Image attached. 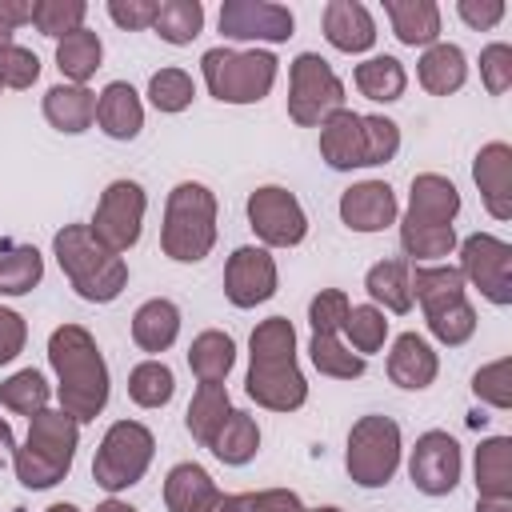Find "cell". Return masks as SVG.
<instances>
[{"label":"cell","instance_id":"54","mask_svg":"<svg viewBox=\"0 0 512 512\" xmlns=\"http://www.w3.org/2000/svg\"><path fill=\"white\" fill-rule=\"evenodd\" d=\"M96 512H136V508L132 504H120V500H104Z\"/></svg>","mask_w":512,"mask_h":512},{"label":"cell","instance_id":"44","mask_svg":"<svg viewBox=\"0 0 512 512\" xmlns=\"http://www.w3.org/2000/svg\"><path fill=\"white\" fill-rule=\"evenodd\" d=\"M212 512H304L300 496L288 488H268V492H244V496H220Z\"/></svg>","mask_w":512,"mask_h":512},{"label":"cell","instance_id":"35","mask_svg":"<svg viewBox=\"0 0 512 512\" xmlns=\"http://www.w3.org/2000/svg\"><path fill=\"white\" fill-rule=\"evenodd\" d=\"M44 260L32 244H4L0 252V296H24L40 284Z\"/></svg>","mask_w":512,"mask_h":512},{"label":"cell","instance_id":"30","mask_svg":"<svg viewBox=\"0 0 512 512\" xmlns=\"http://www.w3.org/2000/svg\"><path fill=\"white\" fill-rule=\"evenodd\" d=\"M364 288L388 312H408L412 308V264L408 260H380L368 268Z\"/></svg>","mask_w":512,"mask_h":512},{"label":"cell","instance_id":"49","mask_svg":"<svg viewBox=\"0 0 512 512\" xmlns=\"http://www.w3.org/2000/svg\"><path fill=\"white\" fill-rule=\"evenodd\" d=\"M24 336H28L24 320H20L12 308H0V364H8V360H16V356H20Z\"/></svg>","mask_w":512,"mask_h":512},{"label":"cell","instance_id":"38","mask_svg":"<svg viewBox=\"0 0 512 512\" xmlns=\"http://www.w3.org/2000/svg\"><path fill=\"white\" fill-rule=\"evenodd\" d=\"M200 24H204L200 0H164L152 28H156L160 40H168V44H192V40L200 36Z\"/></svg>","mask_w":512,"mask_h":512},{"label":"cell","instance_id":"51","mask_svg":"<svg viewBox=\"0 0 512 512\" xmlns=\"http://www.w3.org/2000/svg\"><path fill=\"white\" fill-rule=\"evenodd\" d=\"M32 20V4L28 0H0V48L12 44V32L20 24Z\"/></svg>","mask_w":512,"mask_h":512},{"label":"cell","instance_id":"53","mask_svg":"<svg viewBox=\"0 0 512 512\" xmlns=\"http://www.w3.org/2000/svg\"><path fill=\"white\" fill-rule=\"evenodd\" d=\"M476 512H512V500H480Z\"/></svg>","mask_w":512,"mask_h":512},{"label":"cell","instance_id":"31","mask_svg":"<svg viewBox=\"0 0 512 512\" xmlns=\"http://www.w3.org/2000/svg\"><path fill=\"white\" fill-rule=\"evenodd\" d=\"M232 360H236V344L228 332H200L188 348V368L196 372L200 384H224V376L232 372Z\"/></svg>","mask_w":512,"mask_h":512},{"label":"cell","instance_id":"20","mask_svg":"<svg viewBox=\"0 0 512 512\" xmlns=\"http://www.w3.org/2000/svg\"><path fill=\"white\" fill-rule=\"evenodd\" d=\"M472 176L480 184V196H484V208L496 216V220H508L512 216V148L492 140L476 152V164H472Z\"/></svg>","mask_w":512,"mask_h":512},{"label":"cell","instance_id":"47","mask_svg":"<svg viewBox=\"0 0 512 512\" xmlns=\"http://www.w3.org/2000/svg\"><path fill=\"white\" fill-rule=\"evenodd\" d=\"M480 76H484V88L492 96L508 92V84H512V48L508 44H488L480 52Z\"/></svg>","mask_w":512,"mask_h":512},{"label":"cell","instance_id":"46","mask_svg":"<svg viewBox=\"0 0 512 512\" xmlns=\"http://www.w3.org/2000/svg\"><path fill=\"white\" fill-rule=\"evenodd\" d=\"M512 364L508 360H496V364H488V368H480L476 376H472V392L480 396V400H488V404H496V408H512Z\"/></svg>","mask_w":512,"mask_h":512},{"label":"cell","instance_id":"22","mask_svg":"<svg viewBox=\"0 0 512 512\" xmlns=\"http://www.w3.org/2000/svg\"><path fill=\"white\" fill-rule=\"evenodd\" d=\"M324 36L340 52H364L376 40V24H372V16H368L364 4H356V0H332L324 8Z\"/></svg>","mask_w":512,"mask_h":512},{"label":"cell","instance_id":"2","mask_svg":"<svg viewBox=\"0 0 512 512\" xmlns=\"http://www.w3.org/2000/svg\"><path fill=\"white\" fill-rule=\"evenodd\" d=\"M48 360L60 376V408L76 424L96 420L108 404V368H104V356H100L96 340L88 336V328H80V324L56 328L48 340Z\"/></svg>","mask_w":512,"mask_h":512},{"label":"cell","instance_id":"55","mask_svg":"<svg viewBox=\"0 0 512 512\" xmlns=\"http://www.w3.org/2000/svg\"><path fill=\"white\" fill-rule=\"evenodd\" d=\"M44 512H80L76 504H52V508H44Z\"/></svg>","mask_w":512,"mask_h":512},{"label":"cell","instance_id":"18","mask_svg":"<svg viewBox=\"0 0 512 512\" xmlns=\"http://www.w3.org/2000/svg\"><path fill=\"white\" fill-rule=\"evenodd\" d=\"M220 32L228 40L284 44L292 36V12L284 4H268V0H224V8H220Z\"/></svg>","mask_w":512,"mask_h":512},{"label":"cell","instance_id":"4","mask_svg":"<svg viewBox=\"0 0 512 512\" xmlns=\"http://www.w3.org/2000/svg\"><path fill=\"white\" fill-rule=\"evenodd\" d=\"M28 440L12 452L16 464V480L24 488H52L68 476L72 460H76V440H80V424L60 408H44L36 416H28Z\"/></svg>","mask_w":512,"mask_h":512},{"label":"cell","instance_id":"41","mask_svg":"<svg viewBox=\"0 0 512 512\" xmlns=\"http://www.w3.org/2000/svg\"><path fill=\"white\" fill-rule=\"evenodd\" d=\"M84 12H88L84 0H36V4H32V24H36L44 36L64 40L68 32L84 28Z\"/></svg>","mask_w":512,"mask_h":512},{"label":"cell","instance_id":"3","mask_svg":"<svg viewBox=\"0 0 512 512\" xmlns=\"http://www.w3.org/2000/svg\"><path fill=\"white\" fill-rule=\"evenodd\" d=\"M460 212V192L452 180L424 172L412 180V200H408V216L400 224V244L412 260H440L452 252L456 232L452 220Z\"/></svg>","mask_w":512,"mask_h":512},{"label":"cell","instance_id":"27","mask_svg":"<svg viewBox=\"0 0 512 512\" xmlns=\"http://www.w3.org/2000/svg\"><path fill=\"white\" fill-rule=\"evenodd\" d=\"M44 120L60 132H84L96 120V92L84 84H56L44 92Z\"/></svg>","mask_w":512,"mask_h":512},{"label":"cell","instance_id":"8","mask_svg":"<svg viewBox=\"0 0 512 512\" xmlns=\"http://www.w3.org/2000/svg\"><path fill=\"white\" fill-rule=\"evenodd\" d=\"M412 296L424 304L428 328L444 344H464L476 332V312L464 296V276L452 264H420L412 268Z\"/></svg>","mask_w":512,"mask_h":512},{"label":"cell","instance_id":"14","mask_svg":"<svg viewBox=\"0 0 512 512\" xmlns=\"http://www.w3.org/2000/svg\"><path fill=\"white\" fill-rule=\"evenodd\" d=\"M144 188L136 180H112L96 204V216L88 224V232L108 248V252H128L140 240V224H144Z\"/></svg>","mask_w":512,"mask_h":512},{"label":"cell","instance_id":"19","mask_svg":"<svg viewBox=\"0 0 512 512\" xmlns=\"http://www.w3.org/2000/svg\"><path fill=\"white\" fill-rule=\"evenodd\" d=\"M276 292V260L264 248H236L224 268V296L236 308H256Z\"/></svg>","mask_w":512,"mask_h":512},{"label":"cell","instance_id":"52","mask_svg":"<svg viewBox=\"0 0 512 512\" xmlns=\"http://www.w3.org/2000/svg\"><path fill=\"white\" fill-rule=\"evenodd\" d=\"M12 452H16V440H12V428H8V420H0V468L12 460Z\"/></svg>","mask_w":512,"mask_h":512},{"label":"cell","instance_id":"32","mask_svg":"<svg viewBox=\"0 0 512 512\" xmlns=\"http://www.w3.org/2000/svg\"><path fill=\"white\" fill-rule=\"evenodd\" d=\"M208 448H212L216 460H224V464H248V460L256 456V448H260V428H256V420H252L248 412L232 408V412L224 416V424L216 428V436H212Z\"/></svg>","mask_w":512,"mask_h":512},{"label":"cell","instance_id":"34","mask_svg":"<svg viewBox=\"0 0 512 512\" xmlns=\"http://www.w3.org/2000/svg\"><path fill=\"white\" fill-rule=\"evenodd\" d=\"M228 412H232V404H228V388H224V384H200L196 396H192V404H188L184 424H188L192 440H200V444L208 448L212 436H216V428L224 424Z\"/></svg>","mask_w":512,"mask_h":512},{"label":"cell","instance_id":"26","mask_svg":"<svg viewBox=\"0 0 512 512\" xmlns=\"http://www.w3.org/2000/svg\"><path fill=\"white\" fill-rule=\"evenodd\" d=\"M384 12L392 20V32L408 48H432L440 36V8L432 0H384Z\"/></svg>","mask_w":512,"mask_h":512},{"label":"cell","instance_id":"24","mask_svg":"<svg viewBox=\"0 0 512 512\" xmlns=\"http://www.w3.org/2000/svg\"><path fill=\"white\" fill-rule=\"evenodd\" d=\"M388 376H392V384L412 388V392L428 388L436 380V352L428 348V340H420L416 332L396 336V344L388 352Z\"/></svg>","mask_w":512,"mask_h":512},{"label":"cell","instance_id":"15","mask_svg":"<svg viewBox=\"0 0 512 512\" xmlns=\"http://www.w3.org/2000/svg\"><path fill=\"white\" fill-rule=\"evenodd\" d=\"M248 224H252V232H256L264 244H272V248H292V244H300L304 232H308V220H304L300 200H296L288 188H276V184L256 188V192L248 196Z\"/></svg>","mask_w":512,"mask_h":512},{"label":"cell","instance_id":"48","mask_svg":"<svg viewBox=\"0 0 512 512\" xmlns=\"http://www.w3.org/2000/svg\"><path fill=\"white\" fill-rule=\"evenodd\" d=\"M156 12H160V0H112V4H108V16H112L120 28H128V32L152 28V24H156Z\"/></svg>","mask_w":512,"mask_h":512},{"label":"cell","instance_id":"36","mask_svg":"<svg viewBox=\"0 0 512 512\" xmlns=\"http://www.w3.org/2000/svg\"><path fill=\"white\" fill-rule=\"evenodd\" d=\"M100 56H104L100 36L88 32V28H76V32H68V36L56 44V68H60L72 84H84V80L100 68Z\"/></svg>","mask_w":512,"mask_h":512},{"label":"cell","instance_id":"10","mask_svg":"<svg viewBox=\"0 0 512 512\" xmlns=\"http://www.w3.org/2000/svg\"><path fill=\"white\" fill-rule=\"evenodd\" d=\"M348 308L352 304H348V296L340 288H324L308 304V324H312L308 352H312V364L324 376H332V380H356V376H364V356H356V352H348L340 344V328H344Z\"/></svg>","mask_w":512,"mask_h":512},{"label":"cell","instance_id":"6","mask_svg":"<svg viewBox=\"0 0 512 512\" xmlns=\"http://www.w3.org/2000/svg\"><path fill=\"white\" fill-rule=\"evenodd\" d=\"M52 252L64 268V276L72 280V288L92 300V304H108L120 296V288L128 284V264L108 252L92 232L88 224H64L52 240Z\"/></svg>","mask_w":512,"mask_h":512},{"label":"cell","instance_id":"5","mask_svg":"<svg viewBox=\"0 0 512 512\" xmlns=\"http://www.w3.org/2000/svg\"><path fill=\"white\" fill-rule=\"evenodd\" d=\"M396 148H400V128L388 116H360L352 108H340L320 124V156L340 172L388 164Z\"/></svg>","mask_w":512,"mask_h":512},{"label":"cell","instance_id":"21","mask_svg":"<svg viewBox=\"0 0 512 512\" xmlns=\"http://www.w3.org/2000/svg\"><path fill=\"white\" fill-rule=\"evenodd\" d=\"M340 220L352 228V232H380L396 220V196L384 180H364V184H352L344 196H340Z\"/></svg>","mask_w":512,"mask_h":512},{"label":"cell","instance_id":"28","mask_svg":"<svg viewBox=\"0 0 512 512\" xmlns=\"http://www.w3.org/2000/svg\"><path fill=\"white\" fill-rule=\"evenodd\" d=\"M476 492L480 500H512V440L492 436L476 448Z\"/></svg>","mask_w":512,"mask_h":512},{"label":"cell","instance_id":"33","mask_svg":"<svg viewBox=\"0 0 512 512\" xmlns=\"http://www.w3.org/2000/svg\"><path fill=\"white\" fill-rule=\"evenodd\" d=\"M464 80H468V64H464V52H460L456 44H432V48L420 56V84H424L432 96H448V92H456Z\"/></svg>","mask_w":512,"mask_h":512},{"label":"cell","instance_id":"7","mask_svg":"<svg viewBox=\"0 0 512 512\" xmlns=\"http://www.w3.org/2000/svg\"><path fill=\"white\" fill-rule=\"evenodd\" d=\"M212 244H216V196L196 180L176 184L168 192L164 228H160L164 256L180 264H196L212 252Z\"/></svg>","mask_w":512,"mask_h":512},{"label":"cell","instance_id":"25","mask_svg":"<svg viewBox=\"0 0 512 512\" xmlns=\"http://www.w3.org/2000/svg\"><path fill=\"white\" fill-rule=\"evenodd\" d=\"M220 500L212 476L200 464H176L164 480V504L168 512H212Z\"/></svg>","mask_w":512,"mask_h":512},{"label":"cell","instance_id":"13","mask_svg":"<svg viewBox=\"0 0 512 512\" xmlns=\"http://www.w3.org/2000/svg\"><path fill=\"white\" fill-rule=\"evenodd\" d=\"M344 108V84L340 76L328 68L324 56L316 52H300L292 60V84H288V116L304 128L324 124L332 112Z\"/></svg>","mask_w":512,"mask_h":512},{"label":"cell","instance_id":"1","mask_svg":"<svg viewBox=\"0 0 512 512\" xmlns=\"http://www.w3.org/2000/svg\"><path fill=\"white\" fill-rule=\"evenodd\" d=\"M248 396L272 412H296L308 400V384L296 368V328L288 316H268L252 332Z\"/></svg>","mask_w":512,"mask_h":512},{"label":"cell","instance_id":"40","mask_svg":"<svg viewBox=\"0 0 512 512\" xmlns=\"http://www.w3.org/2000/svg\"><path fill=\"white\" fill-rule=\"evenodd\" d=\"M0 404L12 408V412H20V416L44 412V408H48V384H44V376H40L36 368H24V372L8 376V380L0 384Z\"/></svg>","mask_w":512,"mask_h":512},{"label":"cell","instance_id":"43","mask_svg":"<svg viewBox=\"0 0 512 512\" xmlns=\"http://www.w3.org/2000/svg\"><path fill=\"white\" fill-rule=\"evenodd\" d=\"M196 88H192V76L180 72V68H160L152 80H148V100L160 108V112H184L192 104Z\"/></svg>","mask_w":512,"mask_h":512},{"label":"cell","instance_id":"39","mask_svg":"<svg viewBox=\"0 0 512 512\" xmlns=\"http://www.w3.org/2000/svg\"><path fill=\"white\" fill-rule=\"evenodd\" d=\"M176 392V380H172V368L160 364V360H144L132 368L128 376V396L140 404V408H160L168 404Z\"/></svg>","mask_w":512,"mask_h":512},{"label":"cell","instance_id":"50","mask_svg":"<svg viewBox=\"0 0 512 512\" xmlns=\"http://www.w3.org/2000/svg\"><path fill=\"white\" fill-rule=\"evenodd\" d=\"M456 12H460V20L472 24V28H492V24H500L504 4H500V0H460Z\"/></svg>","mask_w":512,"mask_h":512},{"label":"cell","instance_id":"23","mask_svg":"<svg viewBox=\"0 0 512 512\" xmlns=\"http://www.w3.org/2000/svg\"><path fill=\"white\" fill-rule=\"evenodd\" d=\"M96 124L112 136V140H132L140 128H144V108H140V96L132 84L124 80H112L100 100H96Z\"/></svg>","mask_w":512,"mask_h":512},{"label":"cell","instance_id":"12","mask_svg":"<svg viewBox=\"0 0 512 512\" xmlns=\"http://www.w3.org/2000/svg\"><path fill=\"white\" fill-rule=\"evenodd\" d=\"M348 476L360 488H380L400 464V428L392 416H360L348 432Z\"/></svg>","mask_w":512,"mask_h":512},{"label":"cell","instance_id":"45","mask_svg":"<svg viewBox=\"0 0 512 512\" xmlns=\"http://www.w3.org/2000/svg\"><path fill=\"white\" fill-rule=\"evenodd\" d=\"M40 76V56L20 44L0 48V88H32Z\"/></svg>","mask_w":512,"mask_h":512},{"label":"cell","instance_id":"37","mask_svg":"<svg viewBox=\"0 0 512 512\" xmlns=\"http://www.w3.org/2000/svg\"><path fill=\"white\" fill-rule=\"evenodd\" d=\"M404 84H408V76H404V68H400V60L396 56H372V60H364V64H356V88L368 96V100H400L404 96Z\"/></svg>","mask_w":512,"mask_h":512},{"label":"cell","instance_id":"42","mask_svg":"<svg viewBox=\"0 0 512 512\" xmlns=\"http://www.w3.org/2000/svg\"><path fill=\"white\" fill-rule=\"evenodd\" d=\"M344 332L352 336L356 356H368V352H376V348L384 344V336H388V320H384V312L372 308V304H352L348 316H344Z\"/></svg>","mask_w":512,"mask_h":512},{"label":"cell","instance_id":"56","mask_svg":"<svg viewBox=\"0 0 512 512\" xmlns=\"http://www.w3.org/2000/svg\"><path fill=\"white\" fill-rule=\"evenodd\" d=\"M308 512H340V508H308Z\"/></svg>","mask_w":512,"mask_h":512},{"label":"cell","instance_id":"9","mask_svg":"<svg viewBox=\"0 0 512 512\" xmlns=\"http://www.w3.org/2000/svg\"><path fill=\"white\" fill-rule=\"evenodd\" d=\"M204 84L224 104H256L276 84V56L272 52H232V48H208L200 60Z\"/></svg>","mask_w":512,"mask_h":512},{"label":"cell","instance_id":"29","mask_svg":"<svg viewBox=\"0 0 512 512\" xmlns=\"http://www.w3.org/2000/svg\"><path fill=\"white\" fill-rule=\"evenodd\" d=\"M180 332V308L172 300H148L136 308L132 316V340L144 348V352H164L172 348Z\"/></svg>","mask_w":512,"mask_h":512},{"label":"cell","instance_id":"11","mask_svg":"<svg viewBox=\"0 0 512 512\" xmlns=\"http://www.w3.org/2000/svg\"><path fill=\"white\" fill-rule=\"evenodd\" d=\"M152 452H156V440L144 424L136 420H116L100 448H96V460H92V480L104 488V492H120V488H132L148 464H152Z\"/></svg>","mask_w":512,"mask_h":512},{"label":"cell","instance_id":"16","mask_svg":"<svg viewBox=\"0 0 512 512\" xmlns=\"http://www.w3.org/2000/svg\"><path fill=\"white\" fill-rule=\"evenodd\" d=\"M460 276L472 280L492 304L512 300V248L488 232H476L460 244Z\"/></svg>","mask_w":512,"mask_h":512},{"label":"cell","instance_id":"17","mask_svg":"<svg viewBox=\"0 0 512 512\" xmlns=\"http://www.w3.org/2000/svg\"><path fill=\"white\" fill-rule=\"evenodd\" d=\"M408 476H412V484H416L424 496H444V492H452V488L460 484V444H456L448 432H440V428L424 432V436L416 440V448H412Z\"/></svg>","mask_w":512,"mask_h":512}]
</instances>
